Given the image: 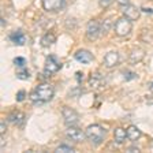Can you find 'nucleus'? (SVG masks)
Segmentation results:
<instances>
[{
  "label": "nucleus",
  "mask_w": 153,
  "mask_h": 153,
  "mask_svg": "<svg viewBox=\"0 0 153 153\" xmlns=\"http://www.w3.org/2000/svg\"><path fill=\"white\" fill-rule=\"evenodd\" d=\"M53 94L55 90L49 83H41L30 93V99H32L33 102H47L49 100H52Z\"/></svg>",
  "instance_id": "1"
},
{
  "label": "nucleus",
  "mask_w": 153,
  "mask_h": 153,
  "mask_svg": "<svg viewBox=\"0 0 153 153\" xmlns=\"http://www.w3.org/2000/svg\"><path fill=\"white\" fill-rule=\"evenodd\" d=\"M105 130L100 126V124H90L89 127L86 128V137L89 138L94 145H100L105 138Z\"/></svg>",
  "instance_id": "2"
},
{
  "label": "nucleus",
  "mask_w": 153,
  "mask_h": 153,
  "mask_svg": "<svg viewBox=\"0 0 153 153\" xmlns=\"http://www.w3.org/2000/svg\"><path fill=\"white\" fill-rule=\"evenodd\" d=\"M114 29H115L116 36H119V37H127L131 33V30H133V23H131V21L127 19L126 16H122V18H119L118 21L115 22Z\"/></svg>",
  "instance_id": "3"
},
{
  "label": "nucleus",
  "mask_w": 153,
  "mask_h": 153,
  "mask_svg": "<svg viewBox=\"0 0 153 153\" xmlns=\"http://www.w3.org/2000/svg\"><path fill=\"white\" fill-rule=\"evenodd\" d=\"M59 70H60V62H59V59L56 56H53V55H49L44 64V74L47 76H51Z\"/></svg>",
  "instance_id": "4"
},
{
  "label": "nucleus",
  "mask_w": 153,
  "mask_h": 153,
  "mask_svg": "<svg viewBox=\"0 0 153 153\" xmlns=\"http://www.w3.org/2000/svg\"><path fill=\"white\" fill-rule=\"evenodd\" d=\"M62 115H63L64 123L67 126H74V124H76L79 122V115L76 114L73 108H70V107H64L62 109Z\"/></svg>",
  "instance_id": "5"
},
{
  "label": "nucleus",
  "mask_w": 153,
  "mask_h": 153,
  "mask_svg": "<svg viewBox=\"0 0 153 153\" xmlns=\"http://www.w3.org/2000/svg\"><path fill=\"white\" fill-rule=\"evenodd\" d=\"M101 30H102V26H101V23H99L97 21H90V22L86 25V36H88V38H90V40L99 38L100 34H101Z\"/></svg>",
  "instance_id": "6"
},
{
  "label": "nucleus",
  "mask_w": 153,
  "mask_h": 153,
  "mask_svg": "<svg viewBox=\"0 0 153 153\" xmlns=\"http://www.w3.org/2000/svg\"><path fill=\"white\" fill-rule=\"evenodd\" d=\"M66 135L70 138L71 141H75V142H82L86 137V133H83L79 127H76L75 124L74 126H67L66 130Z\"/></svg>",
  "instance_id": "7"
},
{
  "label": "nucleus",
  "mask_w": 153,
  "mask_h": 153,
  "mask_svg": "<svg viewBox=\"0 0 153 153\" xmlns=\"http://www.w3.org/2000/svg\"><path fill=\"white\" fill-rule=\"evenodd\" d=\"M122 14H123V16L130 19L131 22L138 21V19H140V15H141L140 10H138L135 6H133V4H123V6H122Z\"/></svg>",
  "instance_id": "8"
},
{
  "label": "nucleus",
  "mask_w": 153,
  "mask_h": 153,
  "mask_svg": "<svg viewBox=\"0 0 153 153\" xmlns=\"http://www.w3.org/2000/svg\"><path fill=\"white\" fill-rule=\"evenodd\" d=\"M66 6V0H42V7L45 11L55 13V11H60Z\"/></svg>",
  "instance_id": "9"
},
{
  "label": "nucleus",
  "mask_w": 153,
  "mask_h": 153,
  "mask_svg": "<svg viewBox=\"0 0 153 153\" xmlns=\"http://www.w3.org/2000/svg\"><path fill=\"white\" fill-rule=\"evenodd\" d=\"M74 57L75 60H78L82 64H89L94 60V56L90 51H86V49H78V51L74 53Z\"/></svg>",
  "instance_id": "10"
},
{
  "label": "nucleus",
  "mask_w": 153,
  "mask_h": 153,
  "mask_svg": "<svg viewBox=\"0 0 153 153\" xmlns=\"http://www.w3.org/2000/svg\"><path fill=\"white\" fill-rule=\"evenodd\" d=\"M104 85H105V81H104V78H102L101 74L93 73L92 75L89 76V86H90V89L97 90V89H100V88H102Z\"/></svg>",
  "instance_id": "11"
},
{
  "label": "nucleus",
  "mask_w": 153,
  "mask_h": 153,
  "mask_svg": "<svg viewBox=\"0 0 153 153\" xmlns=\"http://www.w3.org/2000/svg\"><path fill=\"white\" fill-rule=\"evenodd\" d=\"M119 63V53L118 52H115V51H112V52H108V53L104 56V64L107 67H115L116 64Z\"/></svg>",
  "instance_id": "12"
},
{
  "label": "nucleus",
  "mask_w": 153,
  "mask_h": 153,
  "mask_svg": "<svg viewBox=\"0 0 153 153\" xmlns=\"http://www.w3.org/2000/svg\"><path fill=\"white\" fill-rule=\"evenodd\" d=\"M10 40L15 45H25L26 44V36L22 30H15L14 33L10 34Z\"/></svg>",
  "instance_id": "13"
},
{
  "label": "nucleus",
  "mask_w": 153,
  "mask_h": 153,
  "mask_svg": "<svg viewBox=\"0 0 153 153\" xmlns=\"http://www.w3.org/2000/svg\"><path fill=\"white\" fill-rule=\"evenodd\" d=\"M8 120L11 122L13 124H16V126H22L23 122H25V114L19 111H15L8 116Z\"/></svg>",
  "instance_id": "14"
},
{
  "label": "nucleus",
  "mask_w": 153,
  "mask_h": 153,
  "mask_svg": "<svg viewBox=\"0 0 153 153\" xmlns=\"http://www.w3.org/2000/svg\"><path fill=\"white\" fill-rule=\"evenodd\" d=\"M114 138H115V142L116 143H123L124 140L127 138V130H124V128H122V127H118L115 130Z\"/></svg>",
  "instance_id": "15"
},
{
  "label": "nucleus",
  "mask_w": 153,
  "mask_h": 153,
  "mask_svg": "<svg viewBox=\"0 0 153 153\" xmlns=\"http://www.w3.org/2000/svg\"><path fill=\"white\" fill-rule=\"evenodd\" d=\"M141 135H142V133H141V131L138 130L135 126H130V127L127 128V138L130 141H133V142H134V141H137Z\"/></svg>",
  "instance_id": "16"
},
{
  "label": "nucleus",
  "mask_w": 153,
  "mask_h": 153,
  "mask_svg": "<svg viewBox=\"0 0 153 153\" xmlns=\"http://www.w3.org/2000/svg\"><path fill=\"white\" fill-rule=\"evenodd\" d=\"M143 56H145V52H143L142 49H140V48H137V49H134V51L131 52L130 62L131 63H138V62H141L143 59Z\"/></svg>",
  "instance_id": "17"
},
{
  "label": "nucleus",
  "mask_w": 153,
  "mask_h": 153,
  "mask_svg": "<svg viewBox=\"0 0 153 153\" xmlns=\"http://www.w3.org/2000/svg\"><path fill=\"white\" fill-rule=\"evenodd\" d=\"M55 41H56V37H55L53 33H47V34L41 38V45L42 47H49V45H52Z\"/></svg>",
  "instance_id": "18"
},
{
  "label": "nucleus",
  "mask_w": 153,
  "mask_h": 153,
  "mask_svg": "<svg viewBox=\"0 0 153 153\" xmlns=\"http://www.w3.org/2000/svg\"><path fill=\"white\" fill-rule=\"evenodd\" d=\"M56 152L57 153H66V152H75V149H74L73 146H68V145H60V146H57L56 148Z\"/></svg>",
  "instance_id": "19"
},
{
  "label": "nucleus",
  "mask_w": 153,
  "mask_h": 153,
  "mask_svg": "<svg viewBox=\"0 0 153 153\" xmlns=\"http://www.w3.org/2000/svg\"><path fill=\"white\" fill-rule=\"evenodd\" d=\"M14 64L18 66V67H25L26 60L23 59V57H15V59H14Z\"/></svg>",
  "instance_id": "20"
},
{
  "label": "nucleus",
  "mask_w": 153,
  "mask_h": 153,
  "mask_svg": "<svg viewBox=\"0 0 153 153\" xmlns=\"http://www.w3.org/2000/svg\"><path fill=\"white\" fill-rule=\"evenodd\" d=\"M26 99V92L25 90H19L18 93H16V101H23V100Z\"/></svg>",
  "instance_id": "21"
},
{
  "label": "nucleus",
  "mask_w": 153,
  "mask_h": 153,
  "mask_svg": "<svg viewBox=\"0 0 153 153\" xmlns=\"http://www.w3.org/2000/svg\"><path fill=\"white\" fill-rule=\"evenodd\" d=\"M6 131H7V124H6V122H1V123H0V134L4 135Z\"/></svg>",
  "instance_id": "22"
},
{
  "label": "nucleus",
  "mask_w": 153,
  "mask_h": 153,
  "mask_svg": "<svg viewBox=\"0 0 153 153\" xmlns=\"http://www.w3.org/2000/svg\"><path fill=\"white\" fill-rule=\"evenodd\" d=\"M111 3H112V0H100V6L104 7V8H107Z\"/></svg>",
  "instance_id": "23"
},
{
  "label": "nucleus",
  "mask_w": 153,
  "mask_h": 153,
  "mask_svg": "<svg viewBox=\"0 0 153 153\" xmlns=\"http://www.w3.org/2000/svg\"><path fill=\"white\" fill-rule=\"evenodd\" d=\"M18 78L19 79H27L29 78V73L25 71V73H18Z\"/></svg>",
  "instance_id": "24"
},
{
  "label": "nucleus",
  "mask_w": 153,
  "mask_h": 153,
  "mask_svg": "<svg viewBox=\"0 0 153 153\" xmlns=\"http://www.w3.org/2000/svg\"><path fill=\"white\" fill-rule=\"evenodd\" d=\"M127 152H135V153H137V152H140V149H138V148H135V146H130V148H127Z\"/></svg>",
  "instance_id": "25"
},
{
  "label": "nucleus",
  "mask_w": 153,
  "mask_h": 153,
  "mask_svg": "<svg viewBox=\"0 0 153 153\" xmlns=\"http://www.w3.org/2000/svg\"><path fill=\"white\" fill-rule=\"evenodd\" d=\"M118 1L120 4H128V1H130V0H118Z\"/></svg>",
  "instance_id": "26"
},
{
  "label": "nucleus",
  "mask_w": 153,
  "mask_h": 153,
  "mask_svg": "<svg viewBox=\"0 0 153 153\" xmlns=\"http://www.w3.org/2000/svg\"><path fill=\"white\" fill-rule=\"evenodd\" d=\"M150 89H152V92H153V82H152V85H150Z\"/></svg>",
  "instance_id": "27"
}]
</instances>
